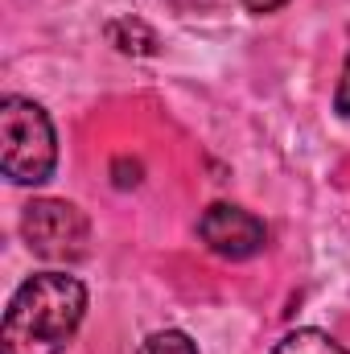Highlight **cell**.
Returning <instances> with one entry per match:
<instances>
[{
	"label": "cell",
	"instance_id": "obj_6",
	"mask_svg": "<svg viewBox=\"0 0 350 354\" xmlns=\"http://www.w3.org/2000/svg\"><path fill=\"white\" fill-rule=\"evenodd\" d=\"M272 354H350L347 346H338L330 334H322V330H293V334H284Z\"/></svg>",
	"mask_w": 350,
	"mask_h": 354
},
{
	"label": "cell",
	"instance_id": "obj_2",
	"mask_svg": "<svg viewBox=\"0 0 350 354\" xmlns=\"http://www.w3.org/2000/svg\"><path fill=\"white\" fill-rule=\"evenodd\" d=\"M58 165V136L33 99L8 95L0 103V169L17 185H42Z\"/></svg>",
	"mask_w": 350,
	"mask_h": 354
},
{
	"label": "cell",
	"instance_id": "obj_4",
	"mask_svg": "<svg viewBox=\"0 0 350 354\" xmlns=\"http://www.w3.org/2000/svg\"><path fill=\"white\" fill-rule=\"evenodd\" d=\"M198 239L223 260H252L256 252H264L268 231L252 210L231 206V202H214L198 218Z\"/></svg>",
	"mask_w": 350,
	"mask_h": 354
},
{
	"label": "cell",
	"instance_id": "obj_10",
	"mask_svg": "<svg viewBox=\"0 0 350 354\" xmlns=\"http://www.w3.org/2000/svg\"><path fill=\"white\" fill-rule=\"evenodd\" d=\"M288 0H243V8L248 12H276V8H284Z\"/></svg>",
	"mask_w": 350,
	"mask_h": 354
},
{
	"label": "cell",
	"instance_id": "obj_3",
	"mask_svg": "<svg viewBox=\"0 0 350 354\" xmlns=\"http://www.w3.org/2000/svg\"><path fill=\"white\" fill-rule=\"evenodd\" d=\"M21 235H25V243H29L33 256L50 260V264H75V260L87 256L91 223L75 202L37 198L21 214Z\"/></svg>",
	"mask_w": 350,
	"mask_h": 354
},
{
	"label": "cell",
	"instance_id": "obj_8",
	"mask_svg": "<svg viewBox=\"0 0 350 354\" xmlns=\"http://www.w3.org/2000/svg\"><path fill=\"white\" fill-rule=\"evenodd\" d=\"M111 174H116V185H120V189L140 185V161H116V165H111Z\"/></svg>",
	"mask_w": 350,
	"mask_h": 354
},
{
	"label": "cell",
	"instance_id": "obj_9",
	"mask_svg": "<svg viewBox=\"0 0 350 354\" xmlns=\"http://www.w3.org/2000/svg\"><path fill=\"white\" fill-rule=\"evenodd\" d=\"M334 107H338V115H350V54L342 66V79H338V91H334Z\"/></svg>",
	"mask_w": 350,
	"mask_h": 354
},
{
	"label": "cell",
	"instance_id": "obj_1",
	"mask_svg": "<svg viewBox=\"0 0 350 354\" xmlns=\"http://www.w3.org/2000/svg\"><path fill=\"white\" fill-rule=\"evenodd\" d=\"M87 313V288L79 276L66 272H37L29 276L0 326V354H62Z\"/></svg>",
	"mask_w": 350,
	"mask_h": 354
},
{
	"label": "cell",
	"instance_id": "obj_5",
	"mask_svg": "<svg viewBox=\"0 0 350 354\" xmlns=\"http://www.w3.org/2000/svg\"><path fill=\"white\" fill-rule=\"evenodd\" d=\"M107 41L120 54H136V58L157 54V33L140 17H116V21H107Z\"/></svg>",
	"mask_w": 350,
	"mask_h": 354
},
{
	"label": "cell",
	"instance_id": "obj_7",
	"mask_svg": "<svg viewBox=\"0 0 350 354\" xmlns=\"http://www.w3.org/2000/svg\"><path fill=\"white\" fill-rule=\"evenodd\" d=\"M136 354H198V346L181 330H161V334H149Z\"/></svg>",
	"mask_w": 350,
	"mask_h": 354
}]
</instances>
